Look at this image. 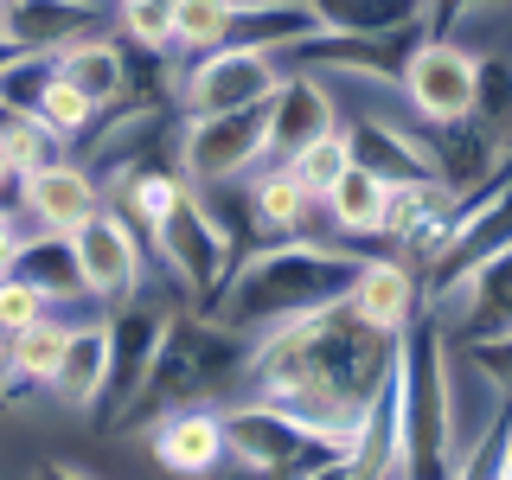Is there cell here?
I'll return each mask as SVG.
<instances>
[{
  "instance_id": "30",
  "label": "cell",
  "mask_w": 512,
  "mask_h": 480,
  "mask_svg": "<svg viewBox=\"0 0 512 480\" xmlns=\"http://www.w3.org/2000/svg\"><path fill=\"white\" fill-rule=\"evenodd\" d=\"M487 7H506V0H423V32H448L468 13H487Z\"/></svg>"
},
{
  "instance_id": "16",
  "label": "cell",
  "mask_w": 512,
  "mask_h": 480,
  "mask_svg": "<svg viewBox=\"0 0 512 480\" xmlns=\"http://www.w3.org/2000/svg\"><path fill=\"white\" fill-rule=\"evenodd\" d=\"M103 32V0H0V52H64Z\"/></svg>"
},
{
  "instance_id": "17",
  "label": "cell",
  "mask_w": 512,
  "mask_h": 480,
  "mask_svg": "<svg viewBox=\"0 0 512 480\" xmlns=\"http://www.w3.org/2000/svg\"><path fill=\"white\" fill-rule=\"evenodd\" d=\"M237 192H244V224L263 231V237H295V231H308L314 212H320V199L301 186V173L276 154L256 160L244 180H237Z\"/></svg>"
},
{
  "instance_id": "31",
  "label": "cell",
  "mask_w": 512,
  "mask_h": 480,
  "mask_svg": "<svg viewBox=\"0 0 512 480\" xmlns=\"http://www.w3.org/2000/svg\"><path fill=\"white\" fill-rule=\"evenodd\" d=\"M474 352V365L487 372L493 384H500V397H506V410H512V340H493V346H468Z\"/></svg>"
},
{
  "instance_id": "26",
  "label": "cell",
  "mask_w": 512,
  "mask_h": 480,
  "mask_svg": "<svg viewBox=\"0 0 512 480\" xmlns=\"http://www.w3.org/2000/svg\"><path fill=\"white\" fill-rule=\"evenodd\" d=\"M474 122L512 141V52H474Z\"/></svg>"
},
{
  "instance_id": "22",
  "label": "cell",
  "mask_w": 512,
  "mask_h": 480,
  "mask_svg": "<svg viewBox=\"0 0 512 480\" xmlns=\"http://www.w3.org/2000/svg\"><path fill=\"white\" fill-rule=\"evenodd\" d=\"M13 269H20L32 288H45V301H52L58 314L71 308V301H90L84 295V269H77V250H71V237H58V231H32L26 224Z\"/></svg>"
},
{
  "instance_id": "2",
  "label": "cell",
  "mask_w": 512,
  "mask_h": 480,
  "mask_svg": "<svg viewBox=\"0 0 512 480\" xmlns=\"http://www.w3.org/2000/svg\"><path fill=\"white\" fill-rule=\"evenodd\" d=\"M352 269H359V250L295 231V237H276V244L237 250L231 276H224L218 301L205 314L224 320V327H237L244 340H256V333L282 327V320L340 301L346 282H352Z\"/></svg>"
},
{
  "instance_id": "6",
  "label": "cell",
  "mask_w": 512,
  "mask_h": 480,
  "mask_svg": "<svg viewBox=\"0 0 512 480\" xmlns=\"http://www.w3.org/2000/svg\"><path fill=\"white\" fill-rule=\"evenodd\" d=\"M180 173L199 192H224L237 186L256 160H269V128H263V103L256 109H218V116H186L180 122Z\"/></svg>"
},
{
  "instance_id": "19",
  "label": "cell",
  "mask_w": 512,
  "mask_h": 480,
  "mask_svg": "<svg viewBox=\"0 0 512 480\" xmlns=\"http://www.w3.org/2000/svg\"><path fill=\"white\" fill-rule=\"evenodd\" d=\"M103 378H109V320H71V340H64V359L45 391L58 397L64 410H96L103 404Z\"/></svg>"
},
{
  "instance_id": "15",
  "label": "cell",
  "mask_w": 512,
  "mask_h": 480,
  "mask_svg": "<svg viewBox=\"0 0 512 480\" xmlns=\"http://www.w3.org/2000/svg\"><path fill=\"white\" fill-rule=\"evenodd\" d=\"M340 135L352 148V167H372L378 180H423L436 173L429 160V135H416L410 116H384V109H359V116H340Z\"/></svg>"
},
{
  "instance_id": "32",
  "label": "cell",
  "mask_w": 512,
  "mask_h": 480,
  "mask_svg": "<svg viewBox=\"0 0 512 480\" xmlns=\"http://www.w3.org/2000/svg\"><path fill=\"white\" fill-rule=\"evenodd\" d=\"M20 237H26V218L13 212L7 199H0V276L13 269V256H20Z\"/></svg>"
},
{
  "instance_id": "33",
  "label": "cell",
  "mask_w": 512,
  "mask_h": 480,
  "mask_svg": "<svg viewBox=\"0 0 512 480\" xmlns=\"http://www.w3.org/2000/svg\"><path fill=\"white\" fill-rule=\"evenodd\" d=\"M480 474H500V480H512V416H506V429L487 442V455H480Z\"/></svg>"
},
{
  "instance_id": "13",
  "label": "cell",
  "mask_w": 512,
  "mask_h": 480,
  "mask_svg": "<svg viewBox=\"0 0 512 480\" xmlns=\"http://www.w3.org/2000/svg\"><path fill=\"white\" fill-rule=\"evenodd\" d=\"M346 308L378 333H404L423 320V269L410 256H359L346 282Z\"/></svg>"
},
{
  "instance_id": "27",
  "label": "cell",
  "mask_w": 512,
  "mask_h": 480,
  "mask_svg": "<svg viewBox=\"0 0 512 480\" xmlns=\"http://www.w3.org/2000/svg\"><path fill=\"white\" fill-rule=\"evenodd\" d=\"M116 26H122V39L148 58L180 52V45H173V0H116Z\"/></svg>"
},
{
  "instance_id": "5",
  "label": "cell",
  "mask_w": 512,
  "mask_h": 480,
  "mask_svg": "<svg viewBox=\"0 0 512 480\" xmlns=\"http://www.w3.org/2000/svg\"><path fill=\"white\" fill-rule=\"evenodd\" d=\"M282 52L269 45H212V52H186L173 71V96L186 116H218V109H256L282 84Z\"/></svg>"
},
{
  "instance_id": "25",
  "label": "cell",
  "mask_w": 512,
  "mask_h": 480,
  "mask_svg": "<svg viewBox=\"0 0 512 480\" xmlns=\"http://www.w3.org/2000/svg\"><path fill=\"white\" fill-rule=\"evenodd\" d=\"M32 116L52 128L64 148H77V141H84L90 128L103 122V109H96V103H90V96L77 90V84H64V77L52 71V84H45V96H39V109H32Z\"/></svg>"
},
{
  "instance_id": "34",
  "label": "cell",
  "mask_w": 512,
  "mask_h": 480,
  "mask_svg": "<svg viewBox=\"0 0 512 480\" xmlns=\"http://www.w3.org/2000/svg\"><path fill=\"white\" fill-rule=\"evenodd\" d=\"M7 192H20V160H13V148L0 141V199H7Z\"/></svg>"
},
{
  "instance_id": "20",
  "label": "cell",
  "mask_w": 512,
  "mask_h": 480,
  "mask_svg": "<svg viewBox=\"0 0 512 480\" xmlns=\"http://www.w3.org/2000/svg\"><path fill=\"white\" fill-rule=\"evenodd\" d=\"M320 39H404L423 32V0H308Z\"/></svg>"
},
{
  "instance_id": "23",
  "label": "cell",
  "mask_w": 512,
  "mask_h": 480,
  "mask_svg": "<svg viewBox=\"0 0 512 480\" xmlns=\"http://www.w3.org/2000/svg\"><path fill=\"white\" fill-rule=\"evenodd\" d=\"M384 199H391V180H378L372 167H346L340 186L320 192V212L340 237H378L384 224Z\"/></svg>"
},
{
  "instance_id": "21",
  "label": "cell",
  "mask_w": 512,
  "mask_h": 480,
  "mask_svg": "<svg viewBox=\"0 0 512 480\" xmlns=\"http://www.w3.org/2000/svg\"><path fill=\"white\" fill-rule=\"evenodd\" d=\"M58 77L84 90L103 116L122 109V103H135V90H128V52L116 39H103V32H84V39L64 45V52H58Z\"/></svg>"
},
{
  "instance_id": "18",
  "label": "cell",
  "mask_w": 512,
  "mask_h": 480,
  "mask_svg": "<svg viewBox=\"0 0 512 480\" xmlns=\"http://www.w3.org/2000/svg\"><path fill=\"white\" fill-rule=\"evenodd\" d=\"M148 448L167 474H212L224 468V416L218 404H173L154 416Z\"/></svg>"
},
{
  "instance_id": "8",
  "label": "cell",
  "mask_w": 512,
  "mask_h": 480,
  "mask_svg": "<svg viewBox=\"0 0 512 480\" xmlns=\"http://www.w3.org/2000/svg\"><path fill=\"white\" fill-rule=\"evenodd\" d=\"M173 314L180 308L154 301L148 288L116 301V308H103V320H109V378H103V404H96L103 416H122L141 397V384H148L154 359H160V340H167Z\"/></svg>"
},
{
  "instance_id": "14",
  "label": "cell",
  "mask_w": 512,
  "mask_h": 480,
  "mask_svg": "<svg viewBox=\"0 0 512 480\" xmlns=\"http://www.w3.org/2000/svg\"><path fill=\"white\" fill-rule=\"evenodd\" d=\"M263 128H269V154L288 160L295 148H308L314 135L340 128V96L320 84L314 64H301V71H282V84L269 90V103H263Z\"/></svg>"
},
{
  "instance_id": "3",
  "label": "cell",
  "mask_w": 512,
  "mask_h": 480,
  "mask_svg": "<svg viewBox=\"0 0 512 480\" xmlns=\"http://www.w3.org/2000/svg\"><path fill=\"white\" fill-rule=\"evenodd\" d=\"M224 416V461L250 474H346L352 461V436L333 423L276 404V397L250 391L237 404H218Z\"/></svg>"
},
{
  "instance_id": "11",
  "label": "cell",
  "mask_w": 512,
  "mask_h": 480,
  "mask_svg": "<svg viewBox=\"0 0 512 480\" xmlns=\"http://www.w3.org/2000/svg\"><path fill=\"white\" fill-rule=\"evenodd\" d=\"M455 212H461V192L442 186L436 173H423V180H397L391 199H384L378 237H384L397 256H410V263L423 269L429 256L448 244V224H455Z\"/></svg>"
},
{
  "instance_id": "28",
  "label": "cell",
  "mask_w": 512,
  "mask_h": 480,
  "mask_svg": "<svg viewBox=\"0 0 512 480\" xmlns=\"http://www.w3.org/2000/svg\"><path fill=\"white\" fill-rule=\"evenodd\" d=\"M288 167H295V173H301V186H308L314 199H320V192L340 186V173L352 167V148H346L340 128H327V135H314V141H308V148L288 154Z\"/></svg>"
},
{
  "instance_id": "24",
  "label": "cell",
  "mask_w": 512,
  "mask_h": 480,
  "mask_svg": "<svg viewBox=\"0 0 512 480\" xmlns=\"http://www.w3.org/2000/svg\"><path fill=\"white\" fill-rule=\"evenodd\" d=\"M64 340H71V320L64 314H45L32 320V327L7 333V352H0V372H7V384H52L58 359H64Z\"/></svg>"
},
{
  "instance_id": "9",
  "label": "cell",
  "mask_w": 512,
  "mask_h": 480,
  "mask_svg": "<svg viewBox=\"0 0 512 480\" xmlns=\"http://www.w3.org/2000/svg\"><path fill=\"white\" fill-rule=\"evenodd\" d=\"M397 90H404L410 116L423 128L461 122L474 116V52L461 39H442V32H423L410 45L404 71H397Z\"/></svg>"
},
{
  "instance_id": "1",
  "label": "cell",
  "mask_w": 512,
  "mask_h": 480,
  "mask_svg": "<svg viewBox=\"0 0 512 480\" xmlns=\"http://www.w3.org/2000/svg\"><path fill=\"white\" fill-rule=\"evenodd\" d=\"M391 359H397V333L365 327L340 295L327 308H308V314L282 320V327L256 333L250 365H244V391H263L276 404L352 436L365 404L391 378Z\"/></svg>"
},
{
  "instance_id": "10",
  "label": "cell",
  "mask_w": 512,
  "mask_h": 480,
  "mask_svg": "<svg viewBox=\"0 0 512 480\" xmlns=\"http://www.w3.org/2000/svg\"><path fill=\"white\" fill-rule=\"evenodd\" d=\"M71 250H77V269H84V295L96 308H116V301L141 295V282H148V237H141L109 199H103V212L71 237Z\"/></svg>"
},
{
  "instance_id": "4",
  "label": "cell",
  "mask_w": 512,
  "mask_h": 480,
  "mask_svg": "<svg viewBox=\"0 0 512 480\" xmlns=\"http://www.w3.org/2000/svg\"><path fill=\"white\" fill-rule=\"evenodd\" d=\"M148 250L160 256V269L180 282V295L192 308H212L224 276H231V263H237V250H244V237H237V224L218 212L212 192L186 186L180 205L167 212V224L148 237Z\"/></svg>"
},
{
  "instance_id": "7",
  "label": "cell",
  "mask_w": 512,
  "mask_h": 480,
  "mask_svg": "<svg viewBox=\"0 0 512 480\" xmlns=\"http://www.w3.org/2000/svg\"><path fill=\"white\" fill-rule=\"evenodd\" d=\"M423 314L448 333V346H493L512 340V250L474 263L468 276L423 295Z\"/></svg>"
},
{
  "instance_id": "12",
  "label": "cell",
  "mask_w": 512,
  "mask_h": 480,
  "mask_svg": "<svg viewBox=\"0 0 512 480\" xmlns=\"http://www.w3.org/2000/svg\"><path fill=\"white\" fill-rule=\"evenodd\" d=\"M96 212H103V186H96V173L84 160H71V154H58L52 167H39V173L20 180V218L32 231L77 237Z\"/></svg>"
},
{
  "instance_id": "29",
  "label": "cell",
  "mask_w": 512,
  "mask_h": 480,
  "mask_svg": "<svg viewBox=\"0 0 512 480\" xmlns=\"http://www.w3.org/2000/svg\"><path fill=\"white\" fill-rule=\"evenodd\" d=\"M45 314H58L52 301H45V288H32L20 269H7V276H0V340L32 327V320H45Z\"/></svg>"
}]
</instances>
